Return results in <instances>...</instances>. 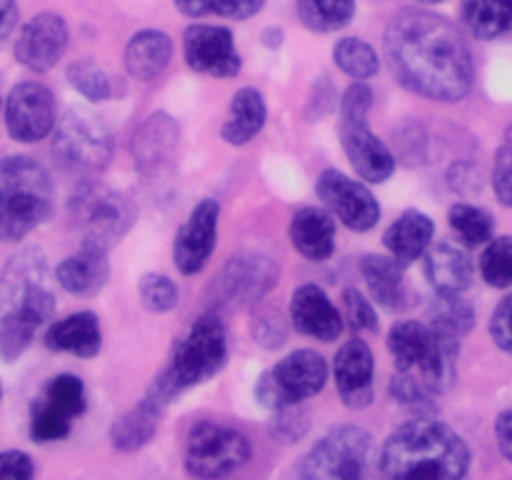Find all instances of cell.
I'll use <instances>...</instances> for the list:
<instances>
[{"instance_id": "cell-43", "label": "cell", "mask_w": 512, "mask_h": 480, "mask_svg": "<svg viewBox=\"0 0 512 480\" xmlns=\"http://www.w3.org/2000/svg\"><path fill=\"white\" fill-rule=\"evenodd\" d=\"M495 195L503 205L512 208V133L508 135V143L495 155V173H493Z\"/></svg>"}, {"instance_id": "cell-1", "label": "cell", "mask_w": 512, "mask_h": 480, "mask_svg": "<svg viewBox=\"0 0 512 480\" xmlns=\"http://www.w3.org/2000/svg\"><path fill=\"white\" fill-rule=\"evenodd\" d=\"M385 55L398 83L420 98L458 103L473 88L470 45L445 15L400 10L385 30Z\"/></svg>"}, {"instance_id": "cell-37", "label": "cell", "mask_w": 512, "mask_h": 480, "mask_svg": "<svg viewBox=\"0 0 512 480\" xmlns=\"http://www.w3.org/2000/svg\"><path fill=\"white\" fill-rule=\"evenodd\" d=\"M68 80L83 98L95 100V103L110 100L115 95L113 78L100 65H95L93 60H78V63L70 65Z\"/></svg>"}, {"instance_id": "cell-4", "label": "cell", "mask_w": 512, "mask_h": 480, "mask_svg": "<svg viewBox=\"0 0 512 480\" xmlns=\"http://www.w3.org/2000/svg\"><path fill=\"white\" fill-rule=\"evenodd\" d=\"M470 448L440 420H410L400 425L380 450L385 478H463L470 470Z\"/></svg>"}, {"instance_id": "cell-14", "label": "cell", "mask_w": 512, "mask_h": 480, "mask_svg": "<svg viewBox=\"0 0 512 480\" xmlns=\"http://www.w3.org/2000/svg\"><path fill=\"white\" fill-rule=\"evenodd\" d=\"M315 190H318V198L333 210V215H338L345 228L365 233V230H373L378 225L380 205L360 180L328 168L320 173Z\"/></svg>"}, {"instance_id": "cell-8", "label": "cell", "mask_w": 512, "mask_h": 480, "mask_svg": "<svg viewBox=\"0 0 512 480\" xmlns=\"http://www.w3.org/2000/svg\"><path fill=\"white\" fill-rule=\"evenodd\" d=\"M53 155L73 175H95L113 158V133L100 115L73 108L55 128Z\"/></svg>"}, {"instance_id": "cell-28", "label": "cell", "mask_w": 512, "mask_h": 480, "mask_svg": "<svg viewBox=\"0 0 512 480\" xmlns=\"http://www.w3.org/2000/svg\"><path fill=\"white\" fill-rule=\"evenodd\" d=\"M173 58V40L163 30H140L125 48V68L135 80H155Z\"/></svg>"}, {"instance_id": "cell-11", "label": "cell", "mask_w": 512, "mask_h": 480, "mask_svg": "<svg viewBox=\"0 0 512 480\" xmlns=\"http://www.w3.org/2000/svg\"><path fill=\"white\" fill-rule=\"evenodd\" d=\"M75 223L80 225L83 243L110 250L133 228L138 210L125 195L103 185L88 183L73 200Z\"/></svg>"}, {"instance_id": "cell-15", "label": "cell", "mask_w": 512, "mask_h": 480, "mask_svg": "<svg viewBox=\"0 0 512 480\" xmlns=\"http://www.w3.org/2000/svg\"><path fill=\"white\" fill-rule=\"evenodd\" d=\"M183 55L190 70L210 78H235L243 65L233 33L223 25H190L183 35Z\"/></svg>"}, {"instance_id": "cell-42", "label": "cell", "mask_w": 512, "mask_h": 480, "mask_svg": "<svg viewBox=\"0 0 512 480\" xmlns=\"http://www.w3.org/2000/svg\"><path fill=\"white\" fill-rule=\"evenodd\" d=\"M343 308H345V320L353 330H375L380 328L378 325V313H375L373 303L360 293L358 288H345L343 290Z\"/></svg>"}, {"instance_id": "cell-33", "label": "cell", "mask_w": 512, "mask_h": 480, "mask_svg": "<svg viewBox=\"0 0 512 480\" xmlns=\"http://www.w3.org/2000/svg\"><path fill=\"white\" fill-rule=\"evenodd\" d=\"M333 60L353 80H368L380 70L378 53L373 50V45L360 38L338 40L333 48Z\"/></svg>"}, {"instance_id": "cell-34", "label": "cell", "mask_w": 512, "mask_h": 480, "mask_svg": "<svg viewBox=\"0 0 512 480\" xmlns=\"http://www.w3.org/2000/svg\"><path fill=\"white\" fill-rule=\"evenodd\" d=\"M450 228L460 235L465 245H483L493 240V215L470 203H455L448 213Z\"/></svg>"}, {"instance_id": "cell-6", "label": "cell", "mask_w": 512, "mask_h": 480, "mask_svg": "<svg viewBox=\"0 0 512 480\" xmlns=\"http://www.w3.org/2000/svg\"><path fill=\"white\" fill-rule=\"evenodd\" d=\"M53 213V180L33 158H0V240H20Z\"/></svg>"}, {"instance_id": "cell-27", "label": "cell", "mask_w": 512, "mask_h": 480, "mask_svg": "<svg viewBox=\"0 0 512 480\" xmlns=\"http://www.w3.org/2000/svg\"><path fill=\"white\" fill-rule=\"evenodd\" d=\"M45 345L50 350L78 355V358H93L100 350V323L93 313H73L58 320L45 333Z\"/></svg>"}, {"instance_id": "cell-48", "label": "cell", "mask_w": 512, "mask_h": 480, "mask_svg": "<svg viewBox=\"0 0 512 480\" xmlns=\"http://www.w3.org/2000/svg\"><path fill=\"white\" fill-rule=\"evenodd\" d=\"M495 438H498V448L503 458L512 463V410L498 415V420H495Z\"/></svg>"}, {"instance_id": "cell-26", "label": "cell", "mask_w": 512, "mask_h": 480, "mask_svg": "<svg viewBox=\"0 0 512 480\" xmlns=\"http://www.w3.org/2000/svg\"><path fill=\"white\" fill-rule=\"evenodd\" d=\"M360 275L368 285L370 295L385 310H403L408 305V288H405L403 265L390 255H365L360 260Z\"/></svg>"}, {"instance_id": "cell-13", "label": "cell", "mask_w": 512, "mask_h": 480, "mask_svg": "<svg viewBox=\"0 0 512 480\" xmlns=\"http://www.w3.org/2000/svg\"><path fill=\"white\" fill-rule=\"evenodd\" d=\"M278 283V265L270 255L243 250L233 255L215 275L210 293L220 308H243L258 303Z\"/></svg>"}, {"instance_id": "cell-29", "label": "cell", "mask_w": 512, "mask_h": 480, "mask_svg": "<svg viewBox=\"0 0 512 480\" xmlns=\"http://www.w3.org/2000/svg\"><path fill=\"white\" fill-rule=\"evenodd\" d=\"M163 410L165 408L158 400L145 395L135 408H130L128 413L120 415L113 423V428H110V443H113V448L120 450V453H135L143 445H148L153 440V435L158 433Z\"/></svg>"}, {"instance_id": "cell-39", "label": "cell", "mask_w": 512, "mask_h": 480, "mask_svg": "<svg viewBox=\"0 0 512 480\" xmlns=\"http://www.w3.org/2000/svg\"><path fill=\"white\" fill-rule=\"evenodd\" d=\"M70 423L73 418L65 415L63 410L53 408L50 403H45L43 398H38L33 403V413H30V438L35 443H53V440L68 438Z\"/></svg>"}, {"instance_id": "cell-35", "label": "cell", "mask_w": 512, "mask_h": 480, "mask_svg": "<svg viewBox=\"0 0 512 480\" xmlns=\"http://www.w3.org/2000/svg\"><path fill=\"white\" fill-rule=\"evenodd\" d=\"M265 0H175V8L188 18L218 15L228 20H248L260 13Z\"/></svg>"}, {"instance_id": "cell-2", "label": "cell", "mask_w": 512, "mask_h": 480, "mask_svg": "<svg viewBox=\"0 0 512 480\" xmlns=\"http://www.w3.org/2000/svg\"><path fill=\"white\" fill-rule=\"evenodd\" d=\"M388 350L395 360L390 395L400 403H423L453 388L460 353L455 335L433 323L400 320L390 328Z\"/></svg>"}, {"instance_id": "cell-19", "label": "cell", "mask_w": 512, "mask_h": 480, "mask_svg": "<svg viewBox=\"0 0 512 480\" xmlns=\"http://www.w3.org/2000/svg\"><path fill=\"white\" fill-rule=\"evenodd\" d=\"M373 350L365 340L353 338L335 355V385L343 403L353 410H363L373 403Z\"/></svg>"}, {"instance_id": "cell-20", "label": "cell", "mask_w": 512, "mask_h": 480, "mask_svg": "<svg viewBox=\"0 0 512 480\" xmlns=\"http://www.w3.org/2000/svg\"><path fill=\"white\" fill-rule=\"evenodd\" d=\"M290 320H293L298 333L315 340H323V343L338 340L345 328L343 315L330 303L325 290L313 283L300 285L293 293V300H290Z\"/></svg>"}, {"instance_id": "cell-17", "label": "cell", "mask_w": 512, "mask_h": 480, "mask_svg": "<svg viewBox=\"0 0 512 480\" xmlns=\"http://www.w3.org/2000/svg\"><path fill=\"white\" fill-rule=\"evenodd\" d=\"M218 218L220 205L215 200L205 198L190 210L188 220L180 225L173 243L175 268L183 275H195L205 268L215 248L218 238Z\"/></svg>"}, {"instance_id": "cell-22", "label": "cell", "mask_w": 512, "mask_h": 480, "mask_svg": "<svg viewBox=\"0 0 512 480\" xmlns=\"http://www.w3.org/2000/svg\"><path fill=\"white\" fill-rule=\"evenodd\" d=\"M425 278L438 295H463L473 283V260L458 245L438 243L425 253Z\"/></svg>"}, {"instance_id": "cell-7", "label": "cell", "mask_w": 512, "mask_h": 480, "mask_svg": "<svg viewBox=\"0 0 512 480\" xmlns=\"http://www.w3.org/2000/svg\"><path fill=\"white\" fill-rule=\"evenodd\" d=\"M373 90L355 80L340 98V143L355 173L368 183H385L395 170V158L388 145L370 130Z\"/></svg>"}, {"instance_id": "cell-24", "label": "cell", "mask_w": 512, "mask_h": 480, "mask_svg": "<svg viewBox=\"0 0 512 480\" xmlns=\"http://www.w3.org/2000/svg\"><path fill=\"white\" fill-rule=\"evenodd\" d=\"M435 225L430 215L420 213V210H405L383 235L385 248L390 250L395 260L403 268L413 265L415 260L423 258L428 253L430 243H433Z\"/></svg>"}, {"instance_id": "cell-49", "label": "cell", "mask_w": 512, "mask_h": 480, "mask_svg": "<svg viewBox=\"0 0 512 480\" xmlns=\"http://www.w3.org/2000/svg\"><path fill=\"white\" fill-rule=\"evenodd\" d=\"M15 23H18V3L15 0H0V40L8 38Z\"/></svg>"}, {"instance_id": "cell-5", "label": "cell", "mask_w": 512, "mask_h": 480, "mask_svg": "<svg viewBox=\"0 0 512 480\" xmlns=\"http://www.w3.org/2000/svg\"><path fill=\"white\" fill-rule=\"evenodd\" d=\"M228 363V333L218 313H205L178 340L173 358L153 380L148 393L168 408L185 390L213 380Z\"/></svg>"}, {"instance_id": "cell-30", "label": "cell", "mask_w": 512, "mask_h": 480, "mask_svg": "<svg viewBox=\"0 0 512 480\" xmlns=\"http://www.w3.org/2000/svg\"><path fill=\"white\" fill-rule=\"evenodd\" d=\"M268 108L260 90L240 88L230 103V115L223 125V140L230 145H245L263 130Z\"/></svg>"}, {"instance_id": "cell-9", "label": "cell", "mask_w": 512, "mask_h": 480, "mask_svg": "<svg viewBox=\"0 0 512 480\" xmlns=\"http://www.w3.org/2000/svg\"><path fill=\"white\" fill-rule=\"evenodd\" d=\"M325 380L328 363L323 355L315 350H295L260 375L255 383V400L270 410L288 408L318 395Z\"/></svg>"}, {"instance_id": "cell-18", "label": "cell", "mask_w": 512, "mask_h": 480, "mask_svg": "<svg viewBox=\"0 0 512 480\" xmlns=\"http://www.w3.org/2000/svg\"><path fill=\"white\" fill-rule=\"evenodd\" d=\"M68 48V25L55 13H38L30 18L15 40V60L33 73L55 68Z\"/></svg>"}, {"instance_id": "cell-51", "label": "cell", "mask_w": 512, "mask_h": 480, "mask_svg": "<svg viewBox=\"0 0 512 480\" xmlns=\"http://www.w3.org/2000/svg\"><path fill=\"white\" fill-rule=\"evenodd\" d=\"M0 393H3V390H0Z\"/></svg>"}, {"instance_id": "cell-41", "label": "cell", "mask_w": 512, "mask_h": 480, "mask_svg": "<svg viewBox=\"0 0 512 480\" xmlns=\"http://www.w3.org/2000/svg\"><path fill=\"white\" fill-rule=\"evenodd\" d=\"M140 303L150 310V313H168L178 305V285L168 278V275L148 273L140 278L138 285Z\"/></svg>"}, {"instance_id": "cell-44", "label": "cell", "mask_w": 512, "mask_h": 480, "mask_svg": "<svg viewBox=\"0 0 512 480\" xmlns=\"http://www.w3.org/2000/svg\"><path fill=\"white\" fill-rule=\"evenodd\" d=\"M253 335L255 343H260L263 348H278L285 343V323L280 318V313H263L260 318H255L253 323Z\"/></svg>"}, {"instance_id": "cell-12", "label": "cell", "mask_w": 512, "mask_h": 480, "mask_svg": "<svg viewBox=\"0 0 512 480\" xmlns=\"http://www.w3.org/2000/svg\"><path fill=\"white\" fill-rule=\"evenodd\" d=\"M248 460L250 443L240 430L210 420H203L190 430L185 445V470L193 478H223L243 468Z\"/></svg>"}, {"instance_id": "cell-45", "label": "cell", "mask_w": 512, "mask_h": 480, "mask_svg": "<svg viewBox=\"0 0 512 480\" xmlns=\"http://www.w3.org/2000/svg\"><path fill=\"white\" fill-rule=\"evenodd\" d=\"M490 335H493L498 348H503L505 353L512 355V293L505 300H500L498 308L493 310V318H490Z\"/></svg>"}, {"instance_id": "cell-38", "label": "cell", "mask_w": 512, "mask_h": 480, "mask_svg": "<svg viewBox=\"0 0 512 480\" xmlns=\"http://www.w3.org/2000/svg\"><path fill=\"white\" fill-rule=\"evenodd\" d=\"M40 398H43L45 403L53 405V408L63 410V413L70 415V418L83 415L85 405H88L83 380L75 378V375H55V378L45 385Z\"/></svg>"}, {"instance_id": "cell-25", "label": "cell", "mask_w": 512, "mask_h": 480, "mask_svg": "<svg viewBox=\"0 0 512 480\" xmlns=\"http://www.w3.org/2000/svg\"><path fill=\"white\" fill-rule=\"evenodd\" d=\"M290 240L308 260H328L335 253V220L323 208H303L293 215Z\"/></svg>"}, {"instance_id": "cell-46", "label": "cell", "mask_w": 512, "mask_h": 480, "mask_svg": "<svg viewBox=\"0 0 512 480\" xmlns=\"http://www.w3.org/2000/svg\"><path fill=\"white\" fill-rule=\"evenodd\" d=\"M35 468L30 455L20 453V450H8L0 453V478H13V480H28L33 478Z\"/></svg>"}, {"instance_id": "cell-16", "label": "cell", "mask_w": 512, "mask_h": 480, "mask_svg": "<svg viewBox=\"0 0 512 480\" xmlns=\"http://www.w3.org/2000/svg\"><path fill=\"white\" fill-rule=\"evenodd\" d=\"M5 128L18 143H38L55 128V100L45 85L20 83L5 100Z\"/></svg>"}, {"instance_id": "cell-10", "label": "cell", "mask_w": 512, "mask_h": 480, "mask_svg": "<svg viewBox=\"0 0 512 480\" xmlns=\"http://www.w3.org/2000/svg\"><path fill=\"white\" fill-rule=\"evenodd\" d=\"M373 438L358 425H338L310 448L298 475L308 480H355L363 478L370 460Z\"/></svg>"}, {"instance_id": "cell-47", "label": "cell", "mask_w": 512, "mask_h": 480, "mask_svg": "<svg viewBox=\"0 0 512 480\" xmlns=\"http://www.w3.org/2000/svg\"><path fill=\"white\" fill-rule=\"evenodd\" d=\"M295 405H288V408H280V420H275V433L285 440H298L303 438L305 430H308V420L305 415L295 413Z\"/></svg>"}, {"instance_id": "cell-50", "label": "cell", "mask_w": 512, "mask_h": 480, "mask_svg": "<svg viewBox=\"0 0 512 480\" xmlns=\"http://www.w3.org/2000/svg\"><path fill=\"white\" fill-rule=\"evenodd\" d=\"M418 3H423V5H435V3H443V0H418Z\"/></svg>"}, {"instance_id": "cell-32", "label": "cell", "mask_w": 512, "mask_h": 480, "mask_svg": "<svg viewBox=\"0 0 512 480\" xmlns=\"http://www.w3.org/2000/svg\"><path fill=\"white\" fill-rule=\"evenodd\" d=\"M300 23L313 33H335L355 15V0H295Z\"/></svg>"}, {"instance_id": "cell-21", "label": "cell", "mask_w": 512, "mask_h": 480, "mask_svg": "<svg viewBox=\"0 0 512 480\" xmlns=\"http://www.w3.org/2000/svg\"><path fill=\"white\" fill-rule=\"evenodd\" d=\"M180 128L168 113H153L133 135V158L140 173H160L173 160Z\"/></svg>"}, {"instance_id": "cell-36", "label": "cell", "mask_w": 512, "mask_h": 480, "mask_svg": "<svg viewBox=\"0 0 512 480\" xmlns=\"http://www.w3.org/2000/svg\"><path fill=\"white\" fill-rule=\"evenodd\" d=\"M430 323L460 338L473 328L475 313L460 295H438V300L430 308Z\"/></svg>"}, {"instance_id": "cell-3", "label": "cell", "mask_w": 512, "mask_h": 480, "mask_svg": "<svg viewBox=\"0 0 512 480\" xmlns=\"http://www.w3.org/2000/svg\"><path fill=\"white\" fill-rule=\"evenodd\" d=\"M55 310V295L45 255L28 248L8 260L0 273V355L15 360L40 325L50 320Z\"/></svg>"}, {"instance_id": "cell-40", "label": "cell", "mask_w": 512, "mask_h": 480, "mask_svg": "<svg viewBox=\"0 0 512 480\" xmlns=\"http://www.w3.org/2000/svg\"><path fill=\"white\" fill-rule=\"evenodd\" d=\"M480 273L483 280L493 288H508L512 285V235L490 240L480 258Z\"/></svg>"}, {"instance_id": "cell-31", "label": "cell", "mask_w": 512, "mask_h": 480, "mask_svg": "<svg viewBox=\"0 0 512 480\" xmlns=\"http://www.w3.org/2000/svg\"><path fill=\"white\" fill-rule=\"evenodd\" d=\"M463 23L475 38L493 40L512 30V0H460Z\"/></svg>"}, {"instance_id": "cell-23", "label": "cell", "mask_w": 512, "mask_h": 480, "mask_svg": "<svg viewBox=\"0 0 512 480\" xmlns=\"http://www.w3.org/2000/svg\"><path fill=\"white\" fill-rule=\"evenodd\" d=\"M108 275V250L88 243H83L78 253L65 258L58 265V270H55L60 288H65L73 295H95L108 283Z\"/></svg>"}]
</instances>
